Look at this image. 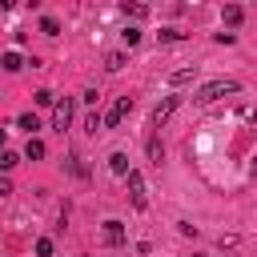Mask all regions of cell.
Instances as JSON below:
<instances>
[{
  "label": "cell",
  "mask_w": 257,
  "mask_h": 257,
  "mask_svg": "<svg viewBox=\"0 0 257 257\" xmlns=\"http://www.w3.org/2000/svg\"><path fill=\"white\" fill-rule=\"evenodd\" d=\"M237 92H241V84L221 76V80H209V84H201L193 100H197V104H213V100H221V96H237Z\"/></svg>",
  "instance_id": "cell-1"
},
{
  "label": "cell",
  "mask_w": 257,
  "mask_h": 257,
  "mask_svg": "<svg viewBox=\"0 0 257 257\" xmlns=\"http://www.w3.org/2000/svg\"><path fill=\"white\" fill-rule=\"evenodd\" d=\"M72 108H76V104H72V96H64V100H56V104H52V128H56V133H64V128L72 124Z\"/></svg>",
  "instance_id": "cell-2"
},
{
  "label": "cell",
  "mask_w": 257,
  "mask_h": 257,
  "mask_svg": "<svg viewBox=\"0 0 257 257\" xmlns=\"http://www.w3.org/2000/svg\"><path fill=\"white\" fill-rule=\"evenodd\" d=\"M128 197H133V209H145L149 205V197H145V177H141V169H128Z\"/></svg>",
  "instance_id": "cell-3"
},
{
  "label": "cell",
  "mask_w": 257,
  "mask_h": 257,
  "mask_svg": "<svg viewBox=\"0 0 257 257\" xmlns=\"http://www.w3.org/2000/svg\"><path fill=\"white\" fill-rule=\"evenodd\" d=\"M128 112H133V96H116V104L104 112V128H116V124H120Z\"/></svg>",
  "instance_id": "cell-4"
},
{
  "label": "cell",
  "mask_w": 257,
  "mask_h": 257,
  "mask_svg": "<svg viewBox=\"0 0 257 257\" xmlns=\"http://www.w3.org/2000/svg\"><path fill=\"white\" fill-rule=\"evenodd\" d=\"M177 104H181V96H165V100L153 108V128H161V124H165V120L177 112Z\"/></svg>",
  "instance_id": "cell-5"
},
{
  "label": "cell",
  "mask_w": 257,
  "mask_h": 257,
  "mask_svg": "<svg viewBox=\"0 0 257 257\" xmlns=\"http://www.w3.org/2000/svg\"><path fill=\"white\" fill-rule=\"evenodd\" d=\"M100 241L112 245V249L124 245V225H120V221H104V225H100Z\"/></svg>",
  "instance_id": "cell-6"
},
{
  "label": "cell",
  "mask_w": 257,
  "mask_h": 257,
  "mask_svg": "<svg viewBox=\"0 0 257 257\" xmlns=\"http://www.w3.org/2000/svg\"><path fill=\"white\" fill-rule=\"evenodd\" d=\"M165 80H169V88H181V84L197 80V64H189V68H177V72H169Z\"/></svg>",
  "instance_id": "cell-7"
},
{
  "label": "cell",
  "mask_w": 257,
  "mask_h": 257,
  "mask_svg": "<svg viewBox=\"0 0 257 257\" xmlns=\"http://www.w3.org/2000/svg\"><path fill=\"white\" fill-rule=\"evenodd\" d=\"M145 153H149V165H161V161H165V145H161L157 137L145 141Z\"/></svg>",
  "instance_id": "cell-8"
},
{
  "label": "cell",
  "mask_w": 257,
  "mask_h": 257,
  "mask_svg": "<svg viewBox=\"0 0 257 257\" xmlns=\"http://www.w3.org/2000/svg\"><path fill=\"white\" fill-rule=\"evenodd\" d=\"M0 68H4V72H20V68H24L20 52H4V56H0Z\"/></svg>",
  "instance_id": "cell-9"
},
{
  "label": "cell",
  "mask_w": 257,
  "mask_h": 257,
  "mask_svg": "<svg viewBox=\"0 0 257 257\" xmlns=\"http://www.w3.org/2000/svg\"><path fill=\"white\" fill-rule=\"evenodd\" d=\"M108 169H112L116 177H128V157H124V153H112V157H108Z\"/></svg>",
  "instance_id": "cell-10"
},
{
  "label": "cell",
  "mask_w": 257,
  "mask_h": 257,
  "mask_svg": "<svg viewBox=\"0 0 257 257\" xmlns=\"http://www.w3.org/2000/svg\"><path fill=\"white\" fill-rule=\"evenodd\" d=\"M24 157H28V161H40V157H44V141L28 137V145H24Z\"/></svg>",
  "instance_id": "cell-11"
},
{
  "label": "cell",
  "mask_w": 257,
  "mask_h": 257,
  "mask_svg": "<svg viewBox=\"0 0 257 257\" xmlns=\"http://www.w3.org/2000/svg\"><path fill=\"white\" fill-rule=\"evenodd\" d=\"M221 16H225V24H229V28H233V24H241V20H245V12H241V8H237V4H229V8H225V12H221Z\"/></svg>",
  "instance_id": "cell-12"
},
{
  "label": "cell",
  "mask_w": 257,
  "mask_h": 257,
  "mask_svg": "<svg viewBox=\"0 0 257 257\" xmlns=\"http://www.w3.org/2000/svg\"><path fill=\"white\" fill-rule=\"evenodd\" d=\"M157 36H161V44H177V40H185V32H181V28H161Z\"/></svg>",
  "instance_id": "cell-13"
},
{
  "label": "cell",
  "mask_w": 257,
  "mask_h": 257,
  "mask_svg": "<svg viewBox=\"0 0 257 257\" xmlns=\"http://www.w3.org/2000/svg\"><path fill=\"white\" fill-rule=\"evenodd\" d=\"M104 68H108V72H120V68H124V52H108V56H104Z\"/></svg>",
  "instance_id": "cell-14"
},
{
  "label": "cell",
  "mask_w": 257,
  "mask_h": 257,
  "mask_svg": "<svg viewBox=\"0 0 257 257\" xmlns=\"http://www.w3.org/2000/svg\"><path fill=\"white\" fill-rule=\"evenodd\" d=\"M20 128L36 133V128H40V116H36V112H20Z\"/></svg>",
  "instance_id": "cell-15"
},
{
  "label": "cell",
  "mask_w": 257,
  "mask_h": 257,
  "mask_svg": "<svg viewBox=\"0 0 257 257\" xmlns=\"http://www.w3.org/2000/svg\"><path fill=\"white\" fill-rule=\"evenodd\" d=\"M16 165H20V157H16L12 149H4V153H0V169L8 173V169H16Z\"/></svg>",
  "instance_id": "cell-16"
},
{
  "label": "cell",
  "mask_w": 257,
  "mask_h": 257,
  "mask_svg": "<svg viewBox=\"0 0 257 257\" xmlns=\"http://www.w3.org/2000/svg\"><path fill=\"white\" fill-rule=\"evenodd\" d=\"M124 16H133V20H141V16H149V8H145V4H124Z\"/></svg>",
  "instance_id": "cell-17"
},
{
  "label": "cell",
  "mask_w": 257,
  "mask_h": 257,
  "mask_svg": "<svg viewBox=\"0 0 257 257\" xmlns=\"http://www.w3.org/2000/svg\"><path fill=\"white\" fill-rule=\"evenodd\" d=\"M40 32H44V36H56V32H60V24H56L52 16H44V20H40Z\"/></svg>",
  "instance_id": "cell-18"
},
{
  "label": "cell",
  "mask_w": 257,
  "mask_h": 257,
  "mask_svg": "<svg viewBox=\"0 0 257 257\" xmlns=\"http://www.w3.org/2000/svg\"><path fill=\"white\" fill-rule=\"evenodd\" d=\"M120 36H124V44H128V48H133V44H137V40H141V28H133V24H128V28H124V32H120Z\"/></svg>",
  "instance_id": "cell-19"
},
{
  "label": "cell",
  "mask_w": 257,
  "mask_h": 257,
  "mask_svg": "<svg viewBox=\"0 0 257 257\" xmlns=\"http://www.w3.org/2000/svg\"><path fill=\"white\" fill-rule=\"evenodd\" d=\"M36 257H52V241H48V237L36 241Z\"/></svg>",
  "instance_id": "cell-20"
},
{
  "label": "cell",
  "mask_w": 257,
  "mask_h": 257,
  "mask_svg": "<svg viewBox=\"0 0 257 257\" xmlns=\"http://www.w3.org/2000/svg\"><path fill=\"white\" fill-rule=\"evenodd\" d=\"M36 104H44V108H48V104H56V96H52L48 88H40V92H36Z\"/></svg>",
  "instance_id": "cell-21"
},
{
  "label": "cell",
  "mask_w": 257,
  "mask_h": 257,
  "mask_svg": "<svg viewBox=\"0 0 257 257\" xmlns=\"http://www.w3.org/2000/svg\"><path fill=\"white\" fill-rule=\"evenodd\" d=\"M100 124H104V116H96V112H92V116H88V120H84V128H88V133H96V128H100Z\"/></svg>",
  "instance_id": "cell-22"
},
{
  "label": "cell",
  "mask_w": 257,
  "mask_h": 257,
  "mask_svg": "<svg viewBox=\"0 0 257 257\" xmlns=\"http://www.w3.org/2000/svg\"><path fill=\"white\" fill-rule=\"evenodd\" d=\"M68 173H76V177H84V165H80V157H68Z\"/></svg>",
  "instance_id": "cell-23"
},
{
  "label": "cell",
  "mask_w": 257,
  "mask_h": 257,
  "mask_svg": "<svg viewBox=\"0 0 257 257\" xmlns=\"http://www.w3.org/2000/svg\"><path fill=\"white\" fill-rule=\"evenodd\" d=\"M0 197H12V181L8 177H0Z\"/></svg>",
  "instance_id": "cell-24"
},
{
  "label": "cell",
  "mask_w": 257,
  "mask_h": 257,
  "mask_svg": "<svg viewBox=\"0 0 257 257\" xmlns=\"http://www.w3.org/2000/svg\"><path fill=\"white\" fill-rule=\"evenodd\" d=\"M0 153H4V128H0Z\"/></svg>",
  "instance_id": "cell-25"
}]
</instances>
